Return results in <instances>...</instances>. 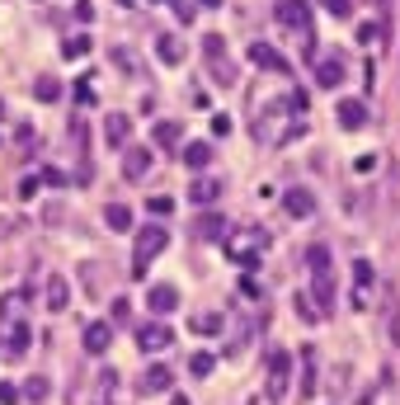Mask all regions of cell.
<instances>
[{"label": "cell", "mask_w": 400, "mask_h": 405, "mask_svg": "<svg viewBox=\"0 0 400 405\" xmlns=\"http://www.w3.org/2000/svg\"><path fill=\"white\" fill-rule=\"evenodd\" d=\"M33 95H38L43 104H57V99H61V85H57L52 76H38V81H33Z\"/></svg>", "instance_id": "484cf974"}, {"label": "cell", "mask_w": 400, "mask_h": 405, "mask_svg": "<svg viewBox=\"0 0 400 405\" xmlns=\"http://www.w3.org/2000/svg\"><path fill=\"white\" fill-rule=\"evenodd\" d=\"M108 344H113V325L108 321L85 325V353H108Z\"/></svg>", "instance_id": "7c38bea8"}, {"label": "cell", "mask_w": 400, "mask_h": 405, "mask_svg": "<svg viewBox=\"0 0 400 405\" xmlns=\"http://www.w3.org/2000/svg\"><path fill=\"white\" fill-rule=\"evenodd\" d=\"M188 368H193V377H208V373L217 368V358H212V353H193V358H188Z\"/></svg>", "instance_id": "83f0119b"}, {"label": "cell", "mask_w": 400, "mask_h": 405, "mask_svg": "<svg viewBox=\"0 0 400 405\" xmlns=\"http://www.w3.org/2000/svg\"><path fill=\"white\" fill-rule=\"evenodd\" d=\"M0 401L14 405V401H19V386H14V382H0Z\"/></svg>", "instance_id": "8d00e7d4"}, {"label": "cell", "mask_w": 400, "mask_h": 405, "mask_svg": "<svg viewBox=\"0 0 400 405\" xmlns=\"http://www.w3.org/2000/svg\"><path fill=\"white\" fill-rule=\"evenodd\" d=\"M353 170H358V175H368V170H377V156H372V151H363V156L353 161Z\"/></svg>", "instance_id": "d590c367"}, {"label": "cell", "mask_w": 400, "mask_h": 405, "mask_svg": "<svg viewBox=\"0 0 400 405\" xmlns=\"http://www.w3.org/2000/svg\"><path fill=\"white\" fill-rule=\"evenodd\" d=\"M170 386H174V373H170L165 363H151V368L141 373V386H137V391H141V396H160V391H170Z\"/></svg>", "instance_id": "5b68a950"}, {"label": "cell", "mask_w": 400, "mask_h": 405, "mask_svg": "<svg viewBox=\"0 0 400 405\" xmlns=\"http://www.w3.org/2000/svg\"><path fill=\"white\" fill-rule=\"evenodd\" d=\"M170 208H174V198H170V193H160V198H151V213H160V217H165Z\"/></svg>", "instance_id": "f35d334b"}, {"label": "cell", "mask_w": 400, "mask_h": 405, "mask_svg": "<svg viewBox=\"0 0 400 405\" xmlns=\"http://www.w3.org/2000/svg\"><path fill=\"white\" fill-rule=\"evenodd\" d=\"M66 302H71V288H66L61 273H52L48 278V311H66Z\"/></svg>", "instance_id": "e0dca14e"}, {"label": "cell", "mask_w": 400, "mask_h": 405, "mask_svg": "<svg viewBox=\"0 0 400 405\" xmlns=\"http://www.w3.org/2000/svg\"><path fill=\"white\" fill-rule=\"evenodd\" d=\"M137 344H141V353H160L174 344V335H170V325L146 321V325H137Z\"/></svg>", "instance_id": "3957f363"}, {"label": "cell", "mask_w": 400, "mask_h": 405, "mask_svg": "<svg viewBox=\"0 0 400 405\" xmlns=\"http://www.w3.org/2000/svg\"><path fill=\"white\" fill-rule=\"evenodd\" d=\"M24 349H28V325H24V321H14V325H10V339L0 344V353H5V358H19Z\"/></svg>", "instance_id": "2e32d148"}, {"label": "cell", "mask_w": 400, "mask_h": 405, "mask_svg": "<svg viewBox=\"0 0 400 405\" xmlns=\"http://www.w3.org/2000/svg\"><path fill=\"white\" fill-rule=\"evenodd\" d=\"M151 165H156V156H151V146H132V151H128V161H123V179H146V170H151Z\"/></svg>", "instance_id": "9c48e42d"}, {"label": "cell", "mask_w": 400, "mask_h": 405, "mask_svg": "<svg viewBox=\"0 0 400 405\" xmlns=\"http://www.w3.org/2000/svg\"><path fill=\"white\" fill-rule=\"evenodd\" d=\"M0 113H5V108H0Z\"/></svg>", "instance_id": "7bdbcfd3"}, {"label": "cell", "mask_w": 400, "mask_h": 405, "mask_svg": "<svg viewBox=\"0 0 400 405\" xmlns=\"http://www.w3.org/2000/svg\"><path fill=\"white\" fill-rule=\"evenodd\" d=\"M19 401H48V377H28L24 386H19Z\"/></svg>", "instance_id": "d4e9b609"}, {"label": "cell", "mask_w": 400, "mask_h": 405, "mask_svg": "<svg viewBox=\"0 0 400 405\" xmlns=\"http://www.w3.org/2000/svg\"><path fill=\"white\" fill-rule=\"evenodd\" d=\"M381 5H386V0H381Z\"/></svg>", "instance_id": "ee69618b"}, {"label": "cell", "mask_w": 400, "mask_h": 405, "mask_svg": "<svg viewBox=\"0 0 400 405\" xmlns=\"http://www.w3.org/2000/svg\"><path fill=\"white\" fill-rule=\"evenodd\" d=\"M156 146H179L184 141V123H174V118H165V123H156Z\"/></svg>", "instance_id": "ffe728a7"}, {"label": "cell", "mask_w": 400, "mask_h": 405, "mask_svg": "<svg viewBox=\"0 0 400 405\" xmlns=\"http://www.w3.org/2000/svg\"><path fill=\"white\" fill-rule=\"evenodd\" d=\"M377 38H381V28L377 24H358V43H363V48H372Z\"/></svg>", "instance_id": "1f68e13d"}, {"label": "cell", "mask_w": 400, "mask_h": 405, "mask_svg": "<svg viewBox=\"0 0 400 405\" xmlns=\"http://www.w3.org/2000/svg\"><path fill=\"white\" fill-rule=\"evenodd\" d=\"M198 5H221V0H198Z\"/></svg>", "instance_id": "60d3db41"}, {"label": "cell", "mask_w": 400, "mask_h": 405, "mask_svg": "<svg viewBox=\"0 0 400 405\" xmlns=\"http://www.w3.org/2000/svg\"><path fill=\"white\" fill-rule=\"evenodd\" d=\"M278 24L283 28H306L311 24V5H306V0H278Z\"/></svg>", "instance_id": "8992f818"}, {"label": "cell", "mask_w": 400, "mask_h": 405, "mask_svg": "<svg viewBox=\"0 0 400 405\" xmlns=\"http://www.w3.org/2000/svg\"><path fill=\"white\" fill-rule=\"evenodd\" d=\"M320 5H325L334 19H348V14H353V0H320Z\"/></svg>", "instance_id": "f546056e"}, {"label": "cell", "mask_w": 400, "mask_h": 405, "mask_svg": "<svg viewBox=\"0 0 400 405\" xmlns=\"http://www.w3.org/2000/svg\"><path fill=\"white\" fill-rule=\"evenodd\" d=\"M344 76H348V61L339 52H334V57H320V61H316V81L320 85H330V90H334V85H344Z\"/></svg>", "instance_id": "52a82bcc"}, {"label": "cell", "mask_w": 400, "mask_h": 405, "mask_svg": "<svg viewBox=\"0 0 400 405\" xmlns=\"http://www.w3.org/2000/svg\"><path fill=\"white\" fill-rule=\"evenodd\" d=\"M90 48H94V43H90L85 33H76V38H66V43H61V57H66V61H80Z\"/></svg>", "instance_id": "4316f807"}, {"label": "cell", "mask_w": 400, "mask_h": 405, "mask_svg": "<svg viewBox=\"0 0 400 405\" xmlns=\"http://www.w3.org/2000/svg\"><path fill=\"white\" fill-rule=\"evenodd\" d=\"M301 396H316V349H301Z\"/></svg>", "instance_id": "44dd1931"}, {"label": "cell", "mask_w": 400, "mask_h": 405, "mask_svg": "<svg viewBox=\"0 0 400 405\" xmlns=\"http://www.w3.org/2000/svg\"><path fill=\"white\" fill-rule=\"evenodd\" d=\"M283 208H288L292 217H311V213H316V198H311L306 189H288V193H283Z\"/></svg>", "instance_id": "9a60e30c"}, {"label": "cell", "mask_w": 400, "mask_h": 405, "mask_svg": "<svg viewBox=\"0 0 400 405\" xmlns=\"http://www.w3.org/2000/svg\"><path fill=\"white\" fill-rule=\"evenodd\" d=\"M288 368H292V353H288V349L268 353V396H273V401L288 396Z\"/></svg>", "instance_id": "7a4b0ae2"}, {"label": "cell", "mask_w": 400, "mask_h": 405, "mask_svg": "<svg viewBox=\"0 0 400 405\" xmlns=\"http://www.w3.org/2000/svg\"><path fill=\"white\" fill-rule=\"evenodd\" d=\"M334 113H339V123H344L348 132L368 128V104H363V99H339V104H334Z\"/></svg>", "instance_id": "30bf717a"}, {"label": "cell", "mask_w": 400, "mask_h": 405, "mask_svg": "<svg viewBox=\"0 0 400 405\" xmlns=\"http://www.w3.org/2000/svg\"><path fill=\"white\" fill-rule=\"evenodd\" d=\"M156 57L165 61V66H179V61H184V48H179V38H170V33H165V38L156 43Z\"/></svg>", "instance_id": "7402d4cb"}, {"label": "cell", "mask_w": 400, "mask_h": 405, "mask_svg": "<svg viewBox=\"0 0 400 405\" xmlns=\"http://www.w3.org/2000/svg\"><path fill=\"white\" fill-rule=\"evenodd\" d=\"M217 193H221V184H217V179H198V184H193V189H188V198H193V203H198V208H208V203H212Z\"/></svg>", "instance_id": "cb8c5ba5"}, {"label": "cell", "mask_w": 400, "mask_h": 405, "mask_svg": "<svg viewBox=\"0 0 400 405\" xmlns=\"http://www.w3.org/2000/svg\"><path fill=\"white\" fill-rule=\"evenodd\" d=\"M221 325H226L221 311H198V316H188V330H193V335H221Z\"/></svg>", "instance_id": "5bb4252c"}, {"label": "cell", "mask_w": 400, "mask_h": 405, "mask_svg": "<svg viewBox=\"0 0 400 405\" xmlns=\"http://www.w3.org/2000/svg\"><path fill=\"white\" fill-rule=\"evenodd\" d=\"M76 19H80V24H90V19H94V5H90V0H76Z\"/></svg>", "instance_id": "74e56055"}, {"label": "cell", "mask_w": 400, "mask_h": 405, "mask_svg": "<svg viewBox=\"0 0 400 405\" xmlns=\"http://www.w3.org/2000/svg\"><path fill=\"white\" fill-rule=\"evenodd\" d=\"M123 5H132V0H123Z\"/></svg>", "instance_id": "b9f144b4"}, {"label": "cell", "mask_w": 400, "mask_h": 405, "mask_svg": "<svg viewBox=\"0 0 400 405\" xmlns=\"http://www.w3.org/2000/svg\"><path fill=\"white\" fill-rule=\"evenodd\" d=\"M292 306H297V316H301V321H320V311L311 306V297H306V293H297Z\"/></svg>", "instance_id": "f1b7e54d"}, {"label": "cell", "mask_w": 400, "mask_h": 405, "mask_svg": "<svg viewBox=\"0 0 400 405\" xmlns=\"http://www.w3.org/2000/svg\"><path fill=\"white\" fill-rule=\"evenodd\" d=\"M104 221L113 226V231H128V226H132V208H128V203H108Z\"/></svg>", "instance_id": "603a6c76"}, {"label": "cell", "mask_w": 400, "mask_h": 405, "mask_svg": "<svg viewBox=\"0 0 400 405\" xmlns=\"http://www.w3.org/2000/svg\"><path fill=\"white\" fill-rule=\"evenodd\" d=\"M250 61H254V66H264V71H278V76H288V71H292V61L278 52L273 43H254V48H250Z\"/></svg>", "instance_id": "277c9868"}, {"label": "cell", "mask_w": 400, "mask_h": 405, "mask_svg": "<svg viewBox=\"0 0 400 405\" xmlns=\"http://www.w3.org/2000/svg\"><path fill=\"white\" fill-rule=\"evenodd\" d=\"M311 306H316L320 316H325V311H334V278H330L325 269L311 278Z\"/></svg>", "instance_id": "ba28073f"}, {"label": "cell", "mask_w": 400, "mask_h": 405, "mask_svg": "<svg viewBox=\"0 0 400 405\" xmlns=\"http://www.w3.org/2000/svg\"><path fill=\"white\" fill-rule=\"evenodd\" d=\"M193 231H198L203 241H221V236H226V217H217V213L198 217V221H193Z\"/></svg>", "instance_id": "ac0fdd59"}, {"label": "cell", "mask_w": 400, "mask_h": 405, "mask_svg": "<svg viewBox=\"0 0 400 405\" xmlns=\"http://www.w3.org/2000/svg\"><path fill=\"white\" fill-rule=\"evenodd\" d=\"M146 306H151L156 316H165V311H174V306H179V288H174V283H156V288L146 293Z\"/></svg>", "instance_id": "8fae6325"}, {"label": "cell", "mask_w": 400, "mask_h": 405, "mask_svg": "<svg viewBox=\"0 0 400 405\" xmlns=\"http://www.w3.org/2000/svg\"><path fill=\"white\" fill-rule=\"evenodd\" d=\"M353 278H358V288H368V283H372V264L358 259V264H353Z\"/></svg>", "instance_id": "836d02e7"}, {"label": "cell", "mask_w": 400, "mask_h": 405, "mask_svg": "<svg viewBox=\"0 0 400 405\" xmlns=\"http://www.w3.org/2000/svg\"><path fill=\"white\" fill-rule=\"evenodd\" d=\"M76 99L80 104H94V81H90V76H80L76 81Z\"/></svg>", "instance_id": "4dcf8cb0"}, {"label": "cell", "mask_w": 400, "mask_h": 405, "mask_svg": "<svg viewBox=\"0 0 400 405\" xmlns=\"http://www.w3.org/2000/svg\"><path fill=\"white\" fill-rule=\"evenodd\" d=\"M179 156H184L188 170H208V161H212V146H208V141H188Z\"/></svg>", "instance_id": "d6986e66"}, {"label": "cell", "mask_w": 400, "mask_h": 405, "mask_svg": "<svg viewBox=\"0 0 400 405\" xmlns=\"http://www.w3.org/2000/svg\"><path fill=\"white\" fill-rule=\"evenodd\" d=\"M306 259H311V269H325V264H330V255H325V245H316V250H311V255H306Z\"/></svg>", "instance_id": "e575fe53"}, {"label": "cell", "mask_w": 400, "mask_h": 405, "mask_svg": "<svg viewBox=\"0 0 400 405\" xmlns=\"http://www.w3.org/2000/svg\"><path fill=\"white\" fill-rule=\"evenodd\" d=\"M212 132H217V137L231 132V118H226V113H217V118H212Z\"/></svg>", "instance_id": "ab89813d"}, {"label": "cell", "mask_w": 400, "mask_h": 405, "mask_svg": "<svg viewBox=\"0 0 400 405\" xmlns=\"http://www.w3.org/2000/svg\"><path fill=\"white\" fill-rule=\"evenodd\" d=\"M104 137H108V146H128V137H132V118H128V113H108Z\"/></svg>", "instance_id": "4fadbf2b"}, {"label": "cell", "mask_w": 400, "mask_h": 405, "mask_svg": "<svg viewBox=\"0 0 400 405\" xmlns=\"http://www.w3.org/2000/svg\"><path fill=\"white\" fill-rule=\"evenodd\" d=\"M38 189H43V179H38V175L19 179V198H38Z\"/></svg>", "instance_id": "d6a6232c"}, {"label": "cell", "mask_w": 400, "mask_h": 405, "mask_svg": "<svg viewBox=\"0 0 400 405\" xmlns=\"http://www.w3.org/2000/svg\"><path fill=\"white\" fill-rule=\"evenodd\" d=\"M170 245V231L165 226H141L137 231V255H132V278H146V264L156 259L160 250Z\"/></svg>", "instance_id": "6da1fadb"}]
</instances>
